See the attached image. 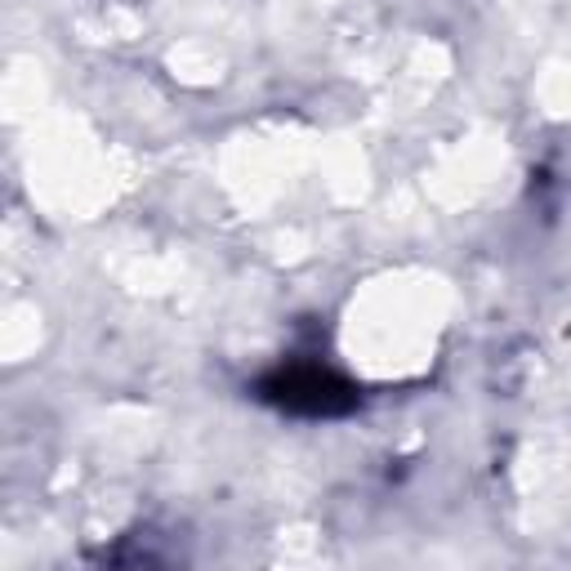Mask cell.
I'll return each mask as SVG.
<instances>
[{
  "mask_svg": "<svg viewBox=\"0 0 571 571\" xmlns=\"http://www.w3.org/2000/svg\"><path fill=\"white\" fill-rule=\"evenodd\" d=\"M326 389H330V380H326V376H317V371L286 376V380H282V402H290V406L308 402V411H330V398H326Z\"/></svg>",
  "mask_w": 571,
  "mask_h": 571,
  "instance_id": "1",
  "label": "cell"
}]
</instances>
